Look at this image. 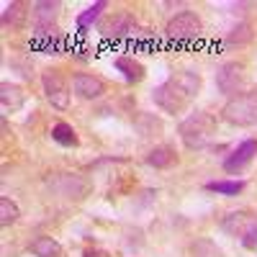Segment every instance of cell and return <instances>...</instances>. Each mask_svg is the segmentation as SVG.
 Wrapping results in <instances>:
<instances>
[{
  "mask_svg": "<svg viewBox=\"0 0 257 257\" xmlns=\"http://www.w3.org/2000/svg\"><path fill=\"white\" fill-rule=\"evenodd\" d=\"M201 85H203V77L196 70L173 72L165 82H160L152 90V103L165 113H183L198 98Z\"/></svg>",
  "mask_w": 257,
  "mask_h": 257,
  "instance_id": "6da1fadb",
  "label": "cell"
},
{
  "mask_svg": "<svg viewBox=\"0 0 257 257\" xmlns=\"http://www.w3.org/2000/svg\"><path fill=\"white\" fill-rule=\"evenodd\" d=\"M180 142L185 144V149L196 152V149H206L211 144V139L216 137V116L208 111H193L190 116H185L178 126Z\"/></svg>",
  "mask_w": 257,
  "mask_h": 257,
  "instance_id": "7a4b0ae2",
  "label": "cell"
},
{
  "mask_svg": "<svg viewBox=\"0 0 257 257\" xmlns=\"http://www.w3.org/2000/svg\"><path fill=\"white\" fill-rule=\"evenodd\" d=\"M221 118L231 126H239V128L257 126V88L231 95L221 108Z\"/></svg>",
  "mask_w": 257,
  "mask_h": 257,
  "instance_id": "3957f363",
  "label": "cell"
},
{
  "mask_svg": "<svg viewBox=\"0 0 257 257\" xmlns=\"http://www.w3.org/2000/svg\"><path fill=\"white\" fill-rule=\"evenodd\" d=\"M201 31H203L201 18L193 13V11H180L178 16H173V18L167 21L165 39L175 41V44H188V41H193Z\"/></svg>",
  "mask_w": 257,
  "mask_h": 257,
  "instance_id": "277c9868",
  "label": "cell"
},
{
  "mask_svg": "<svg viewBox=\"0 0 257 257\" xmlns=\"http://www.w3.org/2000/svg\"><path fill=\"white\" fill-rule=\"evenodd\" d=\"M244 85H247V67H244V62L231 59V62H224L221 67L216 70V88H219V93L231 98V95L242 93Z\"/></svg>",
  "mask_w": 257,
  "mask_h": 257,
  "instance_id": "5b68a950",
  "label": "cell"
},
{
  "mask_svg": "<svg viewBox=\"0 0 257 257\" xmlns=\"http://www.w3.org/2000/svg\"><path fill=\"white\" fill-rule=\"evenodd\" d=\"M41 88H44L47 100L54 105L57 111L70 108V85L64 82V77L57 70H44L41 72Z\"/></svg>",
  "mask_w": 257,
  "mask_h": 257,
  "instance_id": "8992f818",
  "label": "cell"
},
{
  "mask_svg": "<svg viewBox=\"0 0 257 257\" xmlns=\"http://www.w3.org/2000/svg\"><path fill=\"white\" fill-rule=\"evenodd\" d=\"M257 157V139H244L237 149H231V155L224 160V173L226 175H239L254 162Z\"/></svg>",
  "mask_w": 257,
  "mask_h": 257,
  "instance_id": "52a82bcc",
  "label": "cell"
},
{
  "mask_svg": "<svg viewBox=\"0 0 257 257\" xmlns=\"http://www.w3.org/2000/svg\"><path fill=\"white\" fill-rule=\"evenodd\" d=\"M72 93L82 100H98L108 93V85H105L98 75L77 72V75H72Z\"/></svg>",
  "mask_w": 257,
  "mask_h": 257,
  "instance_id": "ba28073f",
  "label": "cell"
},
{
  "mask_svg": "<svg viewBox=\"0 0 257 257\" xmlns=\"http://www.w3.org/2000/svg\"><path fill=\"white\" fill-rule=\"evenodd\" d=\"M257 229V213L254 211H231L221 219V231L231 234V237H247V234Z\"/></svg>",
  "mask_w": 257,
  "mask_h": 257,
  "instance_id": "9c48e42d",
  "label": "cell"
},
{
  "mask_svg": "<svg viewBox=\"0 0 257 257\" xmlns=\"http://www.w3.org/2000/svg\"><path fill=\"white\" fill-rule=\"evenodd\" d=\"M62 13V3L57 0H39V3L31 6V21H34V29H41V31H52L57 18Z\"/></svg>",
  "mask_w": 257,
  "mask_h": 257,
  "instance_id": "30bf717a",
  "label": "cell"
},
{
  "mask_svg": "<svg viewBox=\"0 0 257 257\" xmlns=\"http://www.w3.org/2000/svg\"><path fill=\"white\" fill-rule=\"evenodd\" d=\"M49 188L64 198H82L88 193V183L77 175H54L49 178Z\"/></svg>",
  "mask_w": 257,
  "mask_h": 257,
  "instance_id": "8fae6325",
  "label": "cell"
},
{
  "mask_svg": "<svg viewBox=\"0 0 257 257\" xmlns=\"http://www.w3.org/2000/svg\"><path fill=\"white\" fill-rule=\"evenodd\" d=\"M113 67H116V72H121V77H123L126 82H142L144 75H147L144 64H142L139 59H134V57H128V54L116 57V59H113Z\"/></svg>",
  "mask_w": 257,
  "mask_h": 257,
  "instance_id": "7c38bea8",
  "label": "cell"
},
{
  "mask_svg": "<svg viewBox=\"0 0 257 257\" xmlns=\"http://www.w3.org/2000/svg\"><path fill=\"white\" fill-rule=\"evenodd\" d=\"M29 252L34 257H62L64 254L62 244L54 237H49V234H39L36 239H31L29 242Z\"/></svg>",
  "mask_w": 257,
  "mask_h": 257,
  "instance_id": "4fadbf2b",
  "label": "cell"
},
{
  "mask_svg": "<svg viewBox=\"0 0 257 257\" xmlns=\"http://www.w3.org/2000/svg\"><path fill=\"white\" fill-rule=\"evenodd\" d=\"M0 103H3V111L8 113H13V111H18L21 105L26 103V93H24V88H18L16 82H3L0 85Z\"/></svg>",
  "mask_w": 257,
  "mask_h": 257,
  "instance_id": "5bb4252c",
  "label": "cell"
},
{
  "mask_svg": "<svg viewBox=\"0 0 257 257\" xmlns=\"http://www.w3.org/2000/svg\"><path fill=\"white\" fill-rule=\"evenodd\" d=\"M105 34L113 36V39H128V36H134L137 34V18L132 13H118L108 24Z\"/></svg>",
  "mask_w": 257,
  "mask_h": 257,
  "instance_id": "9a60e30c",
  "label": "cell"
},
{
  "mask_svg": "<svg viewBox=\"0 0 257 257\" xmlns=\"http://www.w3.org/2000/svg\"><path fill=\"white\" fill-rule=\"evenodd\" d=\"M147 165H149V167H155V170H167V167L178 165V155H175V149H173V147H165V144H162V147L149 149Z\"/></svg>",
  "mask_w": 257,
  "mask_h": 257,
  "instance_id": "2e32d148",
  "label": "cell"
},
{
  "mask_svg": "<svg viewBox=\"0 0 257 257\" xmlns=\"http://www.w3.org/2000/svg\"><path fill=\"white\" fill-rule=\"evenodd\" d=\"M29 6L26 3H8L3 11V26L11 29H24L26 26V18H29Z\"/></svg>",
  "mask_w": 257,
  "mask_h": 257,
  "instance_id": "e0dca14e",
  "label": "cell"
},
{
  "mask_svg": "<svg viewBox=\"0 0 257 257\" xmlns=\"http://www.w3.org/2000/svg\"><path fill=\"white\" fill-rule=\"evenodd\" d=\"M254 39V31H252V24H247V21H242V24H237L224 39V47H247L249 41Z\"/></svg>",
  "mask_w": 257,
  "mask_h": 257,
  "instance_id": "ac0fdd59",
  "label": "cell"
},
{
  "mask_svg": "<svg viewBox=\"0 0 257 257\" xmlns=\"http://www.w3.org/2000/svg\"><path fill=\"white\" fill-rule=\"evenodd\" d=\"M247 188L244 180H213V183H206V190L216 193V196H226V198H234Z\"/></svg>",
  "mask_w": 257,
  "mask_h": 257,
  "instance_id": "d6986e66",
  "label": "cell"
},
{
  "mask_svg": "<svg viewBox=\"0 0 257 257\" xmlns=\"http://www.w3.org/2000/svg\"><path fill=\"white\" fill-rule=\"evenodd\" d=\"M52 139H54L57 144H62V147H77V144H80L77 132H75L67 121H57V123L52 126Z\"/></svg>",
  "mask_w": 257,
  "mask_h": 257,
  "instance_id": "ffe728a7",
  "label": "cell"
},
{
  "mask_svg": "<svg viewBox=\"0 0 257 257\" xmlns=\"http://www.w3.org/2000/svg\"><path fill=\"white\" fill-rule=\"evenodd\" d=\"M105 8H108V3H105V0H98V3L88 6V8H85V11L77 16V29H80V31H85L88 26H93L95 21L100 18V13H103Z\"/></svg>",
  "mask_w": 257,
  "mask_h": 257,
  "instance_id": "44dd1931",
  "label": "cell"
},
{
  "mask_svg": "<svg viewBox=\"0 0 257 257\" xmlns=\"http://www.w3.org/2000/svg\"><path fill=\"white\" fill-rule=\"evenodd\" d=\"M18 219H21L18 203L3 196V198H0V224H3V226H11V224H16Z\"/></svg>",
  "mask_w": 257,
  "mask_h": 257,
  "instance_id": "7402d4cb",
  "label": "cell"
},
{
  "mask_svg": "<svg viewBox=\"0 0 257 257\" xmlns=\"http://www.w3.org/2000/svg\"><path fill=\"white\" fill-rule=\"evenodd\" d=\"M190 257H224V252L211 239H196L190 244Z\"/></svg>",
  "mask_w": 257,
  "mask_h": 257,
  "instance_id": "603a6c76",
  "label": "cell"
},
{
  "mask_svg": "<svg viewBox=\"0 0 257 257\" xmlns=\"http://www.w3.org/2000/svg\"><path fill=\"white\" fill-rule=\"evenodd\" d=\"M137 128H139V134H142V137H152L155 132H162V121L155 118V116H149V113H139V118H137Z\"/></svg>",
  "mask_w": 257,
  "mask_h": 257,
  "instance_id": "cb8c5ba5",
  "label": "cell"
},
{
  "mask_svg": "<svg viewBox=\"0 0 257 257\" xmlns=\"http://www.w3.org/2000/svg\"><path fill=\"white\" fill-rule=\"evenodd\" d=\"M239 242H242V247H247V249H257V229H252L247 237H242Z\"/></svg>",
  "mask_w": 257,
  "mask_h": 257,
  "instance_id": "d4e9b609",
  "label": "cell"
}]
</instances>
